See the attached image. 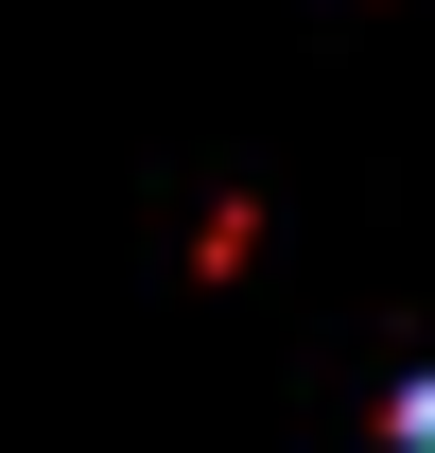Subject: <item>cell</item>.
<instances>
[{"label":"cell","mask_w":435,"mask_h":453,"mask_svg":"<svg viewBox=\"0 0 435 453\" xmlns=\"http://www.w3.org/2000/svg\"><path fill=\"white\" fill-rule=\"evenodd\" d=\"M383 453H435V384H401V401H383Z\"/></svg>","instance_id":"6da1fadb"}]
</instances>
